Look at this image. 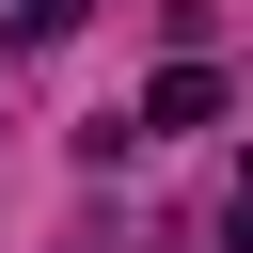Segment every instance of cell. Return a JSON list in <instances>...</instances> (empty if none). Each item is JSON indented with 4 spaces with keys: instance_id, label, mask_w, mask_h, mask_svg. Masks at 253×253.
I'll list each match as a JSON object with an SVG mask.
<instances>
[{
    "instance_id": "1",
    "label": "cell",
    "mask_w": 253,
    "mask_h": 253,
    "mask_svg": "<svg viewBox=\"0 0 253 253\" xmlns=\"http://www.w3.org/2000/svg\"><path fill=\"white\" fill-rule=\"evenodd\" d=\"M174 126H221V79H206V63H158L142 111H126V142H174Z\"/></svg>"
},
{
    "instance_id": "2",
    "label": "cell",
    "mask_w": 253,
    "mask_h": 253,
    "mask_svg": "<svg viewBox=\"0 0 253 253\" xmlns=\"http://www.w3.org/2000/svg\"><path fill=\"white\" fill-rule=\"evenodd\" d=\"M79 16H95V0H16V32H32V47H63Z\"/></svg>"
},
{
    "instance_id": "3",
    "label": "cell",
    "mask_w": 253,
    "mask_h": 253,
    "mask_svg": "<svg viewBox=\"0 0 253 253\" xmlns=\"http://www.w3.org/2000/svg\"><path fill=\"white\" fill-rule=\"evenodd\" d=\"M221 253H253V158H237V190H221Z\"/></svg>"
}]
</instances>
